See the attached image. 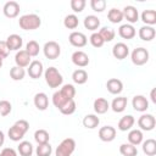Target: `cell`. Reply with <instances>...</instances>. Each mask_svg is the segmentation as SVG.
<instances>
[{
  "instance_id": "cell-1",
  "label": "cell",
  "mask_w": 156,
  "mask_h": 156,
  "mask_svg": "<svg viewBox=\"0 0 156 156\" xmlns=\"http://www.w3.org/2000/svg\"><path fill=\"white\" fill-rule=\"evenodd\" d=\"M18 24L23 30H34L40 27L41 20L35 13H28V15H23L20 17Z\"/></svg>"
},
{
  "instance_id": "cell-2",
  "label": "cell",
  "mask_w": 156,
  "mask_h": 156,
  "mask_svg": "<svg viewBox=\"0 0 156 156\" xmlns=\"http://www.w3.org/2000/svg\"><path fill=\"white\" fill-rule=\"evenodd\" d=\"M44 77H45L46 84L50 88H58L62 84V82H63V78H62L61 73L55 67L46 68V71L44 72Z\"/></svg>"
},
{
  "instance_id": "cell-3",
  "label": "cell",
  "mask_w": 156,
  "mask_h": 156,
  "mask_svg": "<svg viewBox=\"0 0 156 156\" xmlns=\"http://www.w3.org/2000/svg\"><path fill=\"white\" fill-rule=\"evenodd\" d=\"M74 150H76V141H74V139L66 138L56 147L55 155L56 156H71Z\"/></svg>"
},
{
  "instance_id": "cell-4",
  "label": "cell",
  "mask_w": 156,
  "mask_h": 156,
  "mask_svg": "<svg viewBox=\"0 0 156 156\" xmlns=\"http://www.w3.org/2000/svg\"><path fill=\"white\" fill-rule=\"evenodd\" d=\"M130 58L135 66H143L149 61V51L145 48H136L132 51Z\"/></svg>"
},
{
  "instance_id": "cell-5",
  "label": "cell",
  "mask_w": 156,
  "mask_h": 156,
  "mask_svg": "<svg viewBox=\"0 0 156 156\" xmlns=\"http://www.w3.org/2000/svg\"><path fill=\"white\" fill-rule=\"evenodd\" d=\"M43 51H44V55L46 58L49 60H55L60 56L61 54V46L58 45V43L51 40V41H48L45 43L44 48H43Z\"/></svg>"
},
{
  "instance_id": "cell-6",
  "label": "cell",
  "mask_w": 156,
  "mask_h": 156,
  "mask_svg": "<svg viewBox=\"0 0 156 156\" xmlns=\"http://www.w3.org/2000/svg\"><path fill=\"white\" fill-rule=\"evenodd\" d=\"M138 126L140 127L141 130H146V132L152 130L155 128V126H156V118L150 113H144V115H141L139 117Z\"/></svg>"
},
{
  "instance_id": "cell-7",
  "label": "cell",
  "mask_w": 156,
  "mask_h": 156,
  "mask_svg": "<svg viewBox=\"0 0 156 156\" xmlns=\"http://www.w3.org/2000/svg\"><path fill=\"white\" fill-rule=\"evenodd\" d=\"M68 41H69L71 45H73V46H76V48H83V46L87 45L88 38L85 37L84 33H82V32H76V30H74V32H72V33L69 34Z\"/></svg>"
},
{
  "instance_id": "cell-8",
  "label": "cell",
  "mask_w": 156,
  "mask_h": 156,
  "mask_svg": "<svg viewBox=\"0 0 156 156\" xmlns=\"http://www.w3.org/2000/svg\"><path fill=\"white\" fill-rule=\"evenodd\" d=\"M4 15L9 18H15L20 13V4L17 1H7L2 7Z\"/></svg>"
},
{
  "instance_id": "cell-9",
  "label": "cell",
  "mask_w": 156,
  "mask_h": 156,
  "mask_svg": "<svg viewBox=\"0 0 156 156\" xmlns=\"http://www.w3.org/2000/svg\"><path fill=\"white\" fill-rule=\"evenodd\" d=\"M27 73L30 78L33 79H38L40 78V76L43 74V63L39 61V60H34L29 63L28 66V69H27Z\"/></svg>"
},
{
  "instance_id": "cell-10",
  "label": "cell",
  "mask_w": 156,
  "mask_h": 156,
  "mask_svg": "<svg viewBox=\"0 0 156 156\" xmlns=\"http://www.w3.org/2000/svg\"><path fill=\"white\" fill-rule=\"evenodd\" d=\"M99 138L105 143H110L116 138V129L112 126H105L99 129Z\"/></svg>"
},
{
  "instance_id": "cell-11",
  "label": "cell",
  "mask_w": 156,
  "mask_h": 156,
  "mask_svg": "<svg viewBox=\"0 0 156 156\" xmlns=\"http://www.w3.org/2000/svg\"><path fill=\"white\" fill-rule=\"evenodd\" d=\"M15 62H16L17 67L24 68V67H28L32 61H30L29 54L26 50H18L16 52V55H15Z\"/></svg>"
},
{
  "instance_id": "cell-12",
  "label": "cell",
  "mask_w": 156,
  "mask_h": 156,
  "mask_svg": "<svg viewBox=\"0 0 156 156\" xmlns=\"http://www.w3.org/2000/svg\"><path fill=\"white\" fill-rule=\"evenodd\" d=\"M71 58H72V62L76 66H78V67H85V66L89 65V56L84 51H82V50L74 51L72 54V57Z\"/></svg>"
},
{
  "instance_id": "cell-13",
  "label": "cell",
  "mask_w": 156,
  "mask_h": 156,
  "mask_svg": "<svg viewBox=\"0 0 156 156\" xmlns=\"http://www.w3.org/2000/svg\"><path fill=\"white\" fill-rule=\"evenodd\" d=\"M112 55L117 60H123L129 55V48L124 43H117L112 48Z\"/></svg>"
},
{
  "instance_id": "cell-14",
  "label": "cell",
  "mask_w": 156,
  "mask_h": 156,
  "mask_svg": "<svg viewBox=\"0 0 156 156\" xmlns=\"http://www.w3.org/2000/svg\"><path fill=\"white\" fill-rule=\"evenodd\" d=\"M133 108L138 112H144L149 108V101L144 95H135L132 100Z\"/></svg>"
},
{
  "instance_id": "cell-15",
  "label": "cell",
  "mask_w": 156,
  "mask_h": 156,
  "mask_svg": "<svg viewBox=\"0 0 156 156\" xmlns=\"http://www.w3.org/2000/svg\"><path fill=\"white\" fill-rule=\"evenodd\" d=\"M122 13H123V18H126V20L129 22V24L135 23V22L139 20V12H138V10H136L134 6H132V5L124 6Z\"/></svg>"
},
{
  "instance_id": "cell-16",
  "label": "cell",
  "mask_w": 156,
  "mask_h": 156,
  "mask_svg": "<svg viewBox=\"0 0 156 156\" xmlns=\"http://www.w3.org/2000/svg\"><path fill=\"white\" fill-rule=\"evenodd\" d=\"M5 41H6L10 51L11 50H20L22 48V44H23L22 37L18 35V34H10Z\"/></svg>"
},
{
  "instance_id": "cell-17",
  "label": "cell",
  "mask_w": 156,
  "mask_h": 156,
  "mask_svg": "<svg viewBox=\"0 0 156 156\" xmlns=\"http://www.w3.org/2000/svg\"><path fill=\"white\" fill-rule=\"evenodd\" d=\"M106 88H107L110 94L117 95V94H119L123 90V83H122V80H119L117 78H111V79L107 80Z\"/></svg>"
},
{
  "instance_id": "cell-18",
  "label": "cell",
  "mask_w": 156,
  "mask_h": 156,
  "mask_svg": "<svg viewBox=\"0 0 156 156\" xmlns=\"http://www.w3.org/2000/svg\"><path fill=\"white\" fill-rule=\"evenodd\" d=\"M34 105L39 111H45L49 106V98L45 93H37L34 95Z\"/></svg>"
},
{
  "instance_id": "cell-19",
  "label": "cell",
  "mask_w": 156,
  "mask_h": 156,
  "mask_svg": "<svg viewBox=\"0 0 156 156\" xmlns=\"http://www.w3.org/2000/svg\"><path fill=\"white\" fill-rule=\"evenodd\" d=\"M118 34L123 39H133L135 37V34H136V30L132 24L126 23V24H122L118 28Z\"/></svg>"
},
{
  "instance_id": "cell-20",
  "label": "cell",
  "mask_w": 156,
  "mask_h": 156,
  "mask_svg": "<svg viewBox=\"0 0 156 156\" xmlns=\"http://www.w3.org/2000/svg\"><path fill=\"white\" fill-rule=\"evenodd\" d=\"M155 35H156V30L151 26H143V27L139 28V37L144 41L152 40L155 38Z\"/></svg>"
},
{
  "instance_id": "cell-21",
  "label": "cell",
  "mask_w": 156,
  "mask_h": 156,
  "mask_svg": "<svg viewBox=\"0 0 156 156\" xmlns=\"http://www.w3.org/2000/svg\"><path fill=\"white\" fill-rule=\"evenodd\" d=\"M127 104H128L127 98H124V96H118V98H115V99L112 100V102H111V108H112L113 112L119 113V112H123V111L126 110Z\"/></svg>"
},
{
  "instance_id": "cell-22",
  "label": "cell",
  "mask_w": 156,
  "mask_h": 156,
  "mask_svg": "<svg viewBox=\"0 0 156 156\" xmlns=\"http://www.w3.org/2000/svg\"><path fill=\"white\" fill-rule=\"evenodd\" d=\"M93 107H94V111H95L98 115H104V113H106V112L108 111L110 104H108V101H107L106 99H104V98H98V99H95Z\"/></svg>"
},
{
  "instance_id": "cell-23",
  "label": "cell",
  "mask_w": 156,
  "mask_h": 156,
  "mask_svg": "<svg viewBox=\"0 0 156 156\" xmlns=\"http://www.w3.org/2000/svg\"><path fill=\"white\" fill-rule=\"evenodd\" d=\"M134 123H135L134 117H133L132 115H127V116H123V117L119 119L117 127H118L119 130H122V132H127V130H129V129L134 126Z\"/></svg>"
},
{
  "instance_id": "cell-24",
  "label": "cell",
  "mask_w": 156,
  "mask_h": 156,
  "mask_svg": "<svg viewBox=\"0 0 156 156\" xmlns=\"http://www.w3.org/2000/svg\"><path fill=\"white\" fill-rule=\"evenodd\" d=\"M141 21L145 26H154L156 23V11L155 10H144L141 12Z\"/></svg>"
},
{
  "instance_id": "cell-25",
  "label": "cell",
  "mask_w": 156,
  "mask_h": 156,
  "mask_svg": "<svg viewBox=\"0 0 156 156\" xmlns=\"http://www.w3.org/2000/svg\"><path fill=\"white\" fill-rule=\"evenodd\" d=\"M84 27L87 28V29H89V30H96L99 27H100V20L96 17V16H94V15H89V16H87L85 18H84Z\"/></svg>"
},
{
  "instance_id": "cell-26",
  "label": "cell",
  "mask_w": 156,
  "mask_h": 156,
  "mask_svg": "<svg viewBox=\"0 0 156 156\" xmlns=\"http://www.w3.org/2000/svg\"><path fill=\"white\" fill-rule=\"evenodd\" d=\"M143 136L144 135H143L141 130H139V129H132L128 133V143L132 144V145H134V146H136V145H139V144L143 143Z\"/></svg>"
},
{
  "instance_id": "cell-27",
  "label": "cell",
  "mask_w": 156,
  "mask_h": 156,
  "mask_svg": "<svg viewBox=\"0 0 156 156\" xmlns=\"http://www.w3.org/2000/svg\"><path fill=\"white\" fill-rule=\"evenodd\" d=\"M7 134H9V138H10L12 141H20V140H22V139H23V136H24L26 132H24V130H22L21 128H18L16 124H13V126L9 129Z\"/></svg>"
},
{
  "instance_id": "cell-28",
  "label": "cell",
  "mask_w": 156,
  "mask_h": 156,
  "mask_svg": "<svg viewBox=\"0 0 156 156\" xmlns=\"http://www.w3.org/2000/svg\"><path fill=\"white\" fill-rule=\"evenodd\" d=\"M100 123V118L96 115H87L83 118V126L88 129H94L99 126Z\"/></svg>"
},
{
  "instance_id": "cell-29",
  "label": "cell",
  "mask_w": 156,
  "mask_h": 156,
  "mask_svg": "<svg viewBox=\"0 0 156 156\" xmlns=\"http://www.w3.org/2000/svg\"><path fill=\"white\" fill-rule=\"evenodd\" d=\"M72 79L76 84H84L87 83L88 80V73L85 69L83 68H79V69H76L73 73H72Z\"/></svg>"
},
{
  "instance_id": "cell-30",
  "label": "cell",
  "mask_w": 156,
  "mask_h": 156,
  "mask_svg": "<svg viewBox=\"0 0 156 156\" xmlns=\"http://www.w3.org/2000/svg\"><path fill=\"white\" fill-rule=\"evenodd\" d=\"M143 151L147 156H154L156 154V140L155 139H146L143 143Z\"/></svg>"
},
{
  "instance_id": "cell-31",
  "label": "cell",
  "mask_w": 156,
  "mask_h": 156,
  "mask_svg": "<svg viewBox=\"0 0 156 156\" xmlns=\"http://www.w3.org/2000/svg\"><path fill=\"white\" fill-rule=\"evenodd\" d=\"M107 18L111 23H121L122 20H123V13H122V10H118V9H111L108 10L107 12Z\"/></svg>"
},
{
  "instance_id": "cell-32",
  "label": "cell",
  "mask_w": 156,
  "mask_h": 156,
  "mask_svg": "<svg viewBox=\"0 0 156 156\" xmlns=\"http://www.w3.org/2000/svg\"><path fill=\"white\" fill-rule=\"evenodd\" d=\"M69 101V99H67L65 95H62V93L58 90V91H55L54 95H52V104L56 108H61L65 104H67Z\"/></svg>"
},
{
  "instance_id": "cell-33",
  "label": "cell",
  "mask_w": 156,
  "mask_h": 156,
  "mask_svg": "<svg viewBox=\"0 0 156 156\" xmlns=\"http://www.w3.org/2000/svg\"><path fill=\"white\" fill-rule=\"evenodd\" d=\"M119 152L123 156H136L138 155V149H136V146H134L129 143H124L119 146Z\"/></svg>"
},
{
  "instance_id": "cell-34",
  "label": "cell",
  "mask_w": 156,
  "mask_h": 156,
  "mask_svg": "<svg viewBox=\"0 0 156 156\" xmlns=\"http://www.w3.org/2000/svg\"><path fill=\"white\" fill-rule=\"evenodd\" d=\"M17 150H18V152H20L21 156H32V154H33V146H32V144L29 141H26V140H23V141L20 143Z\"/></svg>"
},
{
  "instance_id": "cell-35",
  "label": "cell",
  "mask_w": 156,
  "mask_h": 156,
  "mask_svg": "<svg viewBox=\"0 0 156 156\" xmlns=\"http://www.w3.org/2000/svg\"><path fill=\"white\" fill-rule=\"evenodd\" d=\"M99 34L101 35V38L104 39V41L108 43V41H112L115 39V35H116V32L110 28V27H102L100 30H99Z\"/></svg>"
},
{
  "instance_id": "cell-36",
  "label": "cell",
  "mask_w": 156,
  "mask_h": 156,
  "mask_svg": "<svg viewBox=\"0 0 156 156\" xmlns=\"http://www.w3.org/2000/svg\"><path fill=\"white\" fill-rule=\"evenodd\" d=\"M79 24V21H78V17L76 15H67L63 20V26L68 29H76Z\"/></svg>"
},
{
  "instance_id": "cell-37",
  "label": "cell",
  "mask_w": 156,
  "mask_h": 156,
  "mask_svg": "<svg viewBox=\"0 0 156 156\" xmlns=\"http://www.w3.org/2000/svg\"><path fill=\"white\" fill-rule=\"evenodd\" d=\"M49 139H50V135H49V133L45 129H38V130H35V133H34V140L38 144L49 143Z\"/></svg>"
},
{
  "instance_id": "cell-38",
  "label": "cell",
  "mask_w": 156,
  "mask_h": 156,
  "mask_svg": "<svg viewBox=\"0 0 156 156\" xmlns=\"http://www.w3.org/2000/svg\"><path fill=\"white\" fill-rule=\"evenodd\" d=\"M52 152V147L49 143L45 144H38L37 149H35V154L37 156H50Z\"/></svg>"
},
{
  "instance_id": "cell-39",
  "label": "cell",
  "mask_w": 156,
  "mask_h": 156,
  "mask_svg": "<svg viewBox=\"0 0 156 156\" xmlns=\"http://www.w3.org/2000/svg\"><path fill=\"white\" fill-rule=\"evenodd\" d=\"M26 51L29 54L30 57H33V56H37L39 54L40 46H39V44L35 40H29L27 43V45H26Z\"/></svg>"
},
{
  "instance_id": "cell-40",
  "label": "cell",
  "mask_w": 156,
  "mask_h": 156,
  "mask_svg": "<svg viewBox=\"0 0 156 156\" xmlns=\"http://www.w3.org/2000/svg\"><path fill=\"white\" fill-rule=\"evenodd\" d=\"M24 76H26L24 68L13 66V67L10 69V77H11L13 80H22V79L24 78Z\"/></svg>"
},
{
  "instance_id": "cell-41",
  "label": "cell",
  "mask_w": 156,
  "mask_h": 156,
  "mask_svg": "<svg viewBox=\"0 0 156 156\" xmlns=\"http://www.w3.org/2000/svg\"><path fill=\"white\" fill-rule=\"evenodd\" d=\"M60 91L62 93V95H65L67 99H69V100H73V98H74V95H76V88L72 85V84H65L61 89H60Z\"/></svg>"
},
{
  "instance_id": "cell-42",
  "label": "cell",
  "mask_w": 156,
  "mask_h": 156,
  "mask_svg": "<svg viewBox=\"0 0 156 156\" xmlns=\"http://www.w3.org/2000/svg\"><path fill=\"white\" fill-rule=\"evenodd\" d=\"M77 108V105H76V101L74 99L73 100H69L67 104H65L61 108H60V112L62 115H72Z\"/></svg>"
},
{
  "instance_id": "cell-43",
  "label": "cell",
  "mask_w": 156,
  "mask_h": 156,
  "mask_svg": "<svg viewBox=\"0 0 156 156\" xmlns=\"http://www.w3.org/2000/svg\"><path fill=\"white\" fill-rule=\"evenodd\" d=\"M89 40H90V44H91L94 48H101V46L105 44V41H104V39L101 38V35L99 34V32H94V33L90 35Z\"/></svg>"
},
{
  "instance_id": "cell-44",
  "label": "cell",
  "mask_w": 156,
  "mask_h": 156,
  "mask_svg": "<svg viewBox=\"0 0 156 156\" xmlns=\"http://www.w3.org/2000/svg\"><path fill=\"white\" fill-rule=\"evenodd\" d=\"M12 111V105L7 100H0V115L1 116H7Z\"/></svg>"
},
{
  "instance_id": "cell-45",
  "label": "cell",
  "mask_w": 156,
  "mask_h": 156,
  "mask_svg": "<svg viewBox=\"0 0 156 156\" xmlns=\"http://www.w3.org/2000/svg\"><path fill=\"white\" fill-rule=\"evenodd\" d=\"M90 6L95 12H102L106 9V1L105 0H91Z\"/></svg>"
},
{
  "instance_id": "cell-46",
  "label": "cell",
  "mask_w": 156,
  "mask_h": 156,
  "mask_svg": "<svg viewBox=\"0 0 156 156\" xmlns=\"http://www.w3.org/2000/svg\"><path fill=\"white\" fill-rule=\"evenodd\" d=\"M85 0H71V9L74 12H82L85 7Z\"/></svg>"
},
{
  "instance_id": "cell-47",
  "label": "cell",
  "mask_w": 156,
  "mask_h": 156,
  "mask_svg": "<svg viewBox=\"0 0 156 156\" xmlns=\"http://www.w3.org/2000/svg\"><path fill=\"white\" fill-rule=\"evenodd\" d=\"M10 54V49L5 40H0V58H6Z\"/></svg>"
},
{
  "instance_id": "cell-48",
  "label": "cell",
  "mask_w": 156,
  "mask_h": 156,
  "mask_svg": "<svg viewBox=\"0 0 156 156\" xmlns=\"http://www.w3.org/2000/svg\"><path fill=\"white\" fill-rule=\"evenodd\" d=\"M0 156H17V152L12 147H5V149L1 150Z\"/></svg>"
},
{
  "instance_id": "cell-49",
  "label": "cell",
  "mask_w": 156,
  "mask_h": 156,
  "mask_svg": "<svg viewBox=\"0 0 156 156\" xmlns=\"http://www.w3.org/2000/svg\"><path fill=\"white\" fill-rule=\"evenodd\" d=\"M15 124H16L18 128H21L22 130H24L26 133H27L28 129H29V123H28L26 119H20V121H17Z\"/></svg>"
},
{
  "instance_id": "cell-50",
  "label": "cell",
  "mask_w": 156,
  "mask_h": 156,
  "mask_svg": "<svg viewBox=\"0 0 156 156\" xmlns=\"http://www.w3.org/2000/svg\"><path fill=\"white\" fill-rule=\"evenodd\" d=\"M4 141H5V135H4V133L0 130V146H2Z\"/></svg>"
},
{
  "instance_id": "cell-51",
  "label": "cell",
  "mask_w": 156,
  "mask_h": 156,
  "mask_svg": "<svg viewBox=\"0 0 156 156\" xmlns=\"http://www.w3.org/2000/svg\"><path fill=\"white\" fill-rule=\"evenodd\" d=\"M150 96H151V101H152V102H156V98H155V88L151 90V94H150Z\"/></svg>"
},
{
  "instance_id": "cell-52",
  "label": "cell",
  "mask_w": 156,
  "mask_h": 156,
  "mask_svg": "<svg viewBox=\"0 0 156 156\" xmlns=\"http://www.w3.org/2000/svg\"><path fill=\"white\" fill-rule=\"evenodd\" d=\"M1 66H2V58H0V68H1Z\"/></svg>"
}]
</instances>
